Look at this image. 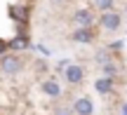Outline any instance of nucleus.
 <instances>
[{"instance_id": "10", "label": "nucleus", "mask_w": 127, "mask_h": 115, "mask_svg": "<svg viewBox=\"0 0 127 115\" xmlns=\"http://www.w3.org/2000/svg\"><path fill=\"white\" fill-rule=\"evenodd\" d=\"M123 115H127V106H125V108H123Z\"/></svg>"}, {"instance_id": "11", "label": "nucleus", "mask_w": 127, "mask_h": 115, "mask_svg": "<svg viewBox=\"0 0 127 115\" xmlns=\"http://www.w3.org/2000/svg\"><path fill=\"white\" fill-rule=\"evenodd\" d=\"M54 2H61V0H54Z\"/></svg>"}, {"instance_id": "3", "label": "nucleus", "mask_w": 127, "mask_h": 115, "mask_svg": "<svg viewBox=\"0 0 127 115\" xmlns=\"http://www.w3.org/2000/svg\"><path fill=\"white\" fill-rule=\"evenodd\" d=\"M92 21H94V17H92L90 9H78V12H75V23H78V28H90Z\"/></svg>"}, {"instance_id": "9", "label": "nucleus", "mask_w": 127, "mask_h": 115, "mask_svg": "<svg viewBox=\"0 0 127 115\" xmlns=\"http://www.w3.org/2000/svg\"><path fill=\"white\" fill-rule=\"evenodd\" d=\"M94 5H96L99 9H104V12H108L111 5H113V0H94Z\"/></svg>"}, {"instance_id": "8", "label": "nucleus", "mask_w": 127, "mask_h": 115, "mask_svg": "<svg viewBox=\"0 0 127 115\" xmlns=\"http://www.w3.org/2000/svg\"><path fill=\"white\" fill-rule=\"evenodd\" d=\"M42 92L50 94V96H59V94H61V87L54 82V80H45V82H42Z\"/></svg>"}, {"instance_id": "4", "label": "nucleus", "mask_w": 127, "mask_h": 115, "mask_svg": "<svg viewBox=\"0 0 127 115\" xmlns=\"http://www.w3.org/2000/svg\"><path fill=\"white\" fill-rule=\"evenodd\" d=\"M73 108H75L78 115H92V113H94V106H92V101H90L87 96H80V99L75 101V106H73Z\"/></svg>"}, {"instance_id": "1", "label": "nucleus", "mask_w": 127, "mask_h": 115, "mask_svg": "<svg viewBox=\"0 0 127 115\" xmlns=\"http://www.w3.org/2000/svg\"><path fill=\"white\" fill-rule=\"evenodd\" d=\"M0 68L7 75H17L21 70V61H19V56H2L0 59Z\"/></svg>"}, {"instance_id": "6", "label": "nucleus", "mask_w": 127, "mask_h": 115, "mask_svg": "<svg viewBox=\"0 0 127 115\" xmlns=\"http://www.w3.org/2000/svg\"><path fill=\"white\" fill-rule=\"evenodd\" d=\"M94 89L99 94H108L111 89H113V78H108V75H106V78H99L94 82Z\"/></svg>"}, {"instance_id": "5", "label": "nucleus", "mask_w": 127, "mask_h": 115, "mask_svg": "<svg viewBox=\"0 0 127 115\" xmlns=\"http://www.w3.org/2000/svg\"><path fill=\"white\" fill-rule=\"evenodd\" d=\"M66 80L71 85H78L82 80V68L80 66H75V64H71V66H66Z\"/></svg>"}, {"instance_id": "7", "label": "nucleus", "mask_w": 127, "mask_h": 115, "mask_svg": "<svg viewBox=\"0 0 127 115\" xmlns=\"http://www.w3.org/2000/svg\"><path fill=\"white\" fill-rule=\"evenodd\" d=\"M92 38H94V33H92L90 28H78V31L73 33V40L75 42H92Z\"/></svg>"}, {"instance_id": "2", "label": "nucleus", "mask_w": 127, "mask_h": 115, "mask_svg": "<svg viewBox=\"0 0 127 115\" xmlns=\"http://www.w3.org/2000/svg\"><path fill=\"white\" fill-rule=\"evenodd\" d=\"M99 23L106 28V31H118V28H120V14H118V12H111V9H108V12L101 14Z\"/></svg>"}]
</instances>
